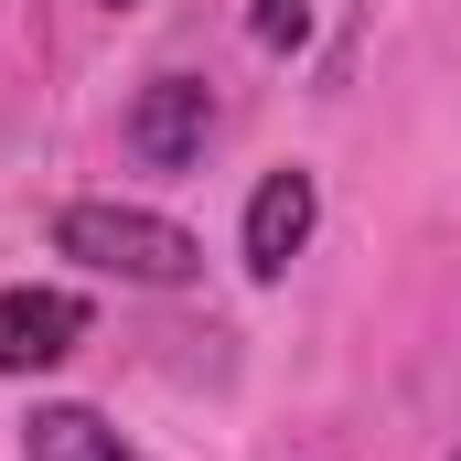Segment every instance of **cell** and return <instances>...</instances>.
I'll list each match as a JSON object with an SVG mask.
<instances>
[{"label": "cell", "mask_w": 461, "mask_h": 461, "mask_svg": "<svg viewBox=\"0 0 461 461\" xmlns=\"http://www.w3.org/2000/svg\"><path fill=\"white\" fill-rule=\"evenodd\" d=\"M54 247L86 258L97 279H140V290H183L204 268V247L172 226V215H140V204H65L54 215Z\"/></svg>", "instance_id": "cell-1"}, {"label": "cell", "mask_w": 461, "mask_h": 461, "mask_svg": "<svg viewBox=\"0 0 461 461\" xmlns=\"http://www.w3.org/2000/svg\"><path fill=\"white\" fill-rule=\"evenodd\" d=\"M204 129H215V86L204 76H150L129 97V150L150 172H194L204 161Z\"/></svg>", "instance_id": "cell-2"}, {"label": "cell", "mask_w": 461, "mask_h": 461, "mask_svg": "<svg viewBox=\"0 0 461 461\" xmlns=\"http://www.w3.org/2000/svg\"><path fill=\"white\" fill-rule=\"evenodd\" d=\"M86 344V301L76 290H0V375H43Z\"/></svg>", "instance_id": "cell-3"}, {"label": "cell", "mask_w": 461, "mask_h": 461, "mask_svg": "<svg viewBox=\"0 0 461 461\" xmlns=\"http://www.w3.org/2000/svg\"><path fill=\"white\" fill-rule=\"evenodd\" d=\"M322 226V183L312 172H268L258 194H247V279H279L301 247Z\"/></svg>", "instance_id": "cell-4"}, {"label": "cell", "mask_w": 461, "mask_h": 461, "mask_svg": "<svg viewBox=\"0 0 461 461\" xmlns=\"http://www.w3.org/2000/svg\"><path fill=\"white\" fill-rule=\"evenodd\" d=\"M22 461H129V451H118V429L97 408H43L22 429Z\"/></svg>", "instance_id": "cell-5"}, {"label": "cell", "mask_w": 461, "mask_h": 461, "mask_svg": "<svg viewBox=\"0 0 461 461\" xmlns=\"http://www.w3.org/2000/svg\"><path fill=\"white\" fill-rule=\"evenodd\" d=\"M247 32H258L268 54H290V43L312 32V0H258V11H247Z\"/></svg>", "instance_id": "cell-6"}, {"label": "cell", "mask_w": 461, "mask_h": 461, "mask_svg": "<svg viewBox=\"0 0 461 461\" xmlns=\"http://www.w3.org/2000/svg\"><path fill=\"white\" fill-rule=\"evenodd\" d=\"M118 11H129V0H118Z\"/></svg>", "instance_id": "cell-7"}, {"label": "cell", "mask_w": 461, "mask_h": 461, "mask_svg": "<svg viewBox=\"0 0 461 461\" xmlns=\"http://www.w3.org/2000/svg\"><path fill=\"white\" fill-rule=\"evenodd\" d=\"M451 461H461V451H451Z\"/></svg>", "instance_id": "cell-8"}]
</instances>
